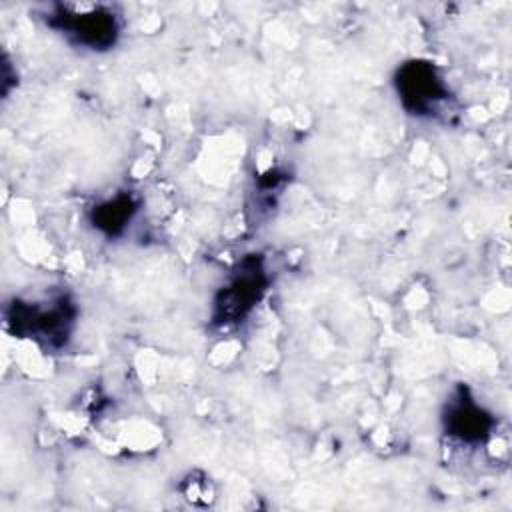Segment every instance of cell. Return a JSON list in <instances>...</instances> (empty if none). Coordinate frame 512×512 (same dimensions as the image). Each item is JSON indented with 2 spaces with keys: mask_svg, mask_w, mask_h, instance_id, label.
Listing matches in <instances>:
<instances>
[{
  "mask_svg": "<svg viewBox=\"0 0 512 512\" xmlns=\"http://www.w3.org/2000/svg\"><path fill=\"white\" fill-rule=\"evenodd\" d=\"M50 24L62 34L70 36L82 46H88L92 50L108 48L114 44L118 36V24L116 16L108 10L94 8L90 12H66L64 8L50 18Z\"/></svg>",
  "mask_w": 512,
  "mask_h": 512,
  "instance_id": "cell-1",
  "label": "cell"
},
{
  "mask_svg": "<svg viewBox=\"0 0 512 512\" xmlns=\"http://www.w3.org/2000/svg\"><path fill=\"white\" fill-rule=\"evenodd\" d=\"M396 90L402 104L414 114H426L434 110L436 102L444 98V86L436 70L428 62H408L398 70Z\"/></svg>",
  "mask_w": 512,
  "mask_h": 512,
  "instance_id": "cell-2",
  "label": "cell"
},
{
  "mask_svg": "<svg viewBox=\"0 0 512 512\" xmlns=\"http://www.w3.org/2000/svg\"><path fill=\"white\" fill-rule=\"evenodd\" d=\"M262 278L260 272L250 270V274L242 272L232 280L228 290H224L222 302L218 304L222 308V318H240L246 310L252 308L254 302H258L262 294Z\"/></svg>",
  "mask_w": 512,
  "mask_h": 512,
  "instance_id": "cell-3",
  "label": "cell"
},
{
  "mask_svg": "<svg viewBox=\"0 0 512 512\" xmlns=\"http://www.w3.org/2000/svg\"><path fill=\"white\" fill-rule=\"evenodd\" d=\"M450 434L460 436L462 440H478L488 428V418L482 410L470 402H458L452 406L448 416Z\"/></svg>",
  "mask_w": 512,
  "mask_h": 512,
  "instance_id": "cell-4",
  "label": "cell"
},
{
  "mask_svg": "<svg viewBox=\"0 0 512 512\" xmlns=\"http://www.w3.org/2000/svg\"><path fill=\"white\" fill-rule=\"evenodd\" d=\"M134 212V202L128 196H118L94 212V224L108 234L118 232Z\"/></svg>",
  "mask_w": 512,
  "mask_h": 512,
  "instance_id": "cell-5",
  "label": "cell"
}]
</instances>
